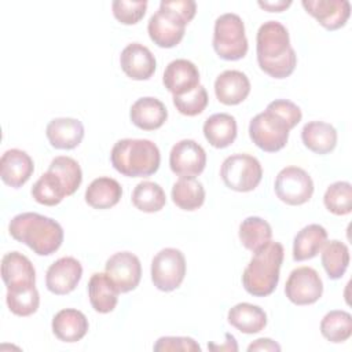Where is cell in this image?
Masks as SVG:
<instances>
[{"instance_id": "1", "label": "cell", "mask_w": 352, "mask_h": 352, "mask_svg": "<svg viewBox=\"0 0 352 352\" xmlns=\"http://www.w3.org/2000/svg\"><path fill=\"white\" fill-rule=\"evenodd\" d=\"M256 54L260 69L274 78L289 77L297 65L287 29L278 21L264 22L256 36Z\"/></svg>"}, {"instance_id": "2", "label": "cell", "mask_w": 352, "mask_h": 352, "mask_svg": "<svg viewBox=\"0 0 352 352\" xmlns=\"http://www.w3.org/2000/svg\"><path fill=\"white\" fill-rule=\"evenodd\" d=\"M8 232L38 256L55 253L63 242L62 226L56 220L34 212L14 216L8 224Z\"/></svg>"}, {"instance_id": "3", "label": "cell", "mask_w": 352, "mask_h": 352, "mask_svg": "<svg viewBox=\"0 0 352 352\" xmlns=\"http://www.w3.org/2000/svg\"><path fill=\"white\" fill-rule=\"evenodd\" d=\"M242 274L245 290L254 297L270 296L278 286L279 271L283 261V246L270 241L256 252Z\"/></svg>"}, {"instance_id": "4", "label": "cell", "mask_w": 352, "mask_h": 352, "mask_svg": "<svg viewBox=\"0 0 352 352\" xmlns=\"http://www.w3.org/2000/svg\"><path fill=\"white\" fill-rule=\"evenodd\" d=\"M111 165L128 177H147L155 173L161 164L160 148L148 139H121L110 153Z\"/></svg>"}, {"instance_id": "5", "label": "cell", "mask_w": 352, "mask_h": 352, "mask_svg": "<svg viewBox=\"0 0 352 352\" xmlns=\"http://www.w3.org/2000/svg\"><path fill=\"white\" fill-rule=\"evenodd\" d=\"M213 48L224 60L242 59L248 52L245 23L238 14L226 12L214 21Z\"/></svg>"}, {"instance_id": "6", "label": "cell", "mask_w": 352, "mask_h": 352, "mask_svg": "<svg viewBox=\"0 0 352 352\" xmlns=\"http://www.w3.org/2000/svg\"><path fill=\"white\" fill-rule=\"evenodd\" d=\"M292 126L276 113L265 109L254 116L249 122V136L252 142L267 153L282 150L287 140Z\"/></svg>"}, {"instance_id": "7", "label": "cell", "mask_w": 352, "mask_h": 352, "mask_svg": "<svg viewBox=\"0 0 352 352\" xmlns=\"http://www.w3.org/2000/svg\"><path fill=\"white\" fill-rule=\"evenodd\" d=\"M220 176L228 188L239 192H248L253 191L260 184L263 168L256 157L238 153L223 161Z\"/></svg>"}, {"instance_id": "8", "label": "cell", "mask_w": 352, "mask_h": 352, "mask_svg": "<svg viewBox=\"0 0 352 352\" xmlns=\"http://www.w3.org/2000/svg\"><path fill=\"white\" fill-rule=\"evenodd\" d=\"M187 19L172 10L166 0L160 3V8L153 14L147 23V32L154 44L161 48L176 47L184 37Z\"/></svg>"}, {"instance_id": "9", "label": "cell", "mask_w": 352, "mask_h": 352, "mask_svg": "<svg viewBox=\"0 0 352 352\" xmlns=\"http://www.w3.org/2000/svg\"><path fill=\"white\" fill-rule=\"evenodd\" d=\"M186 275L184 254L175 248L160 250L151 261V280L161 292L177 289Z\"/></svg>"}, {"instance_id": "10", "label": "cell", "mask_w": 352, "mask_h": 352, "mask_svg": "<svg viewBox=\"0 0 352 352\" xmlns=\"http://www.w3.org/2000/svg\"><path fill=\"white\" fill-rule=\"evenodd\" d=\"M274 190L282 202L297 206L311 199L314 194V182L302 168L286 166L276 175Z\"/></svg>"}, {"instance_id": "11", "label": "cell", "mask_w": 352, "mask_h": 352, "mask_svg": "<svg viewBox=\"0 0 352 352\" xmlns=\"http://www.w3.org/2000/svg\"><path fill=\"white\" fill-rule=\"evenodd\" d=\"M323 293V282L311 267L293 270L285 285L286 297L296 305H309L316 302Z\"/></svg>"}, {"instance_id": "12", "label": "cell", "mask_w": 352, "mask_h": 352, "mask_svg": "<svg viewBox=\"0 0 352 352\" xmlns=\"http://www.w3.org/2000/svg\"><path fill=\"white\" fill-rule=\"evenodd\" d=\"M206 165L204 147L192 139H183L173 144L169 153L170 170L180 177H195L201 175Z\"/></svg>"}, {"instance_id": "13", "label": "cell", "mask_w": 352, "mask_h": 352, "mask_svg": "<svg viewBox=\"0 0 352 352\" xmlns=\"http://www.w3.org/2000/svg\"><path fill=\"white\" fill-rule=\"evenodd\" d=\"M104 271L120 293H128L138 287L142 278V264L131 252H117L106 261Z\"/></svg>"}, {"instance_id": "14", "label": "cell", "mask_w": 352, "mask_h": 352, "mask_svg": "<svg viewBox=\"0 0 352 352\" xmlns=\"http://www.w3.org/2000/svg\"><path fill=\"white\" fill-rule=\"evenodd\" d=\"M81 276L82 267L77 258L72 256L60 257L48 267L45 274V286L56 296L69 294L76 289Z\"/></svg>"}, {"instance_id": "15", "label": "cell", "mask_w": 352, "mask_h": 352, "mask_svg": "<svg viewBox=\"0 0 352 352\" xmlns=\"http://www.w3.org/2000/svg\"><path fill=\"white\" fill-rule=\"evenodd\" d=\"M301 4L327 30L342 28L351 15L348 0H302Z\"/></svg>"}, {"instance_id": "16", "label": "cell", "mask_w": 352, "mask_h": 352, "mask_svg": "<svg viewBox=\"0 0 352 352\" xmlns=\"http://www.w3.org/2000/svg\"><path fill=\"white\" fill-rule=\"evenodd\" d=\"M122 72L132 80H148L157 67V60L153 52L140 43L128 44L120 55Z\"/></svg>"}, {"instance_id": "17", "label": "cell", "mask_w": 352, "mask_h": 352, "mask_svg": "<svg viewBox=\"0 0 352 352\" xmlns=\"http://www.w3.org/2000/svg\"><path fill=\"white\" fill-rule=\"evenodd\" d=\"M199 78V70L191 60L175 59L165 67L162 82L173 96H177L197 88Z\"/></svg>"}, {"instance_id": "18", "label": "cell", "mask_w": 352, "mask_h": 352, "mask_svg": "<svg viewBox=\"0 0 352 352\" xmlns=\"http://www.w3.org/2000/svg\"><path fill=\"white\" fill-rule=\"evenodd\" d=\"M34 164L32 157L19 148L7 150L0 160V176L1 180L12 187H22L33 175Z\"/></svg>"}, {"instance_id": "19", "label": "cell", "mask_w": 352, "mask_h": 352, "mask_svg": "<svg viewBox=\"0 0 352 352\" xmlns=\"http://www.w3.org/2000/svg\"><path fill=\"white\" fill-rule=\"evenodd\" d=\"M1 278L7 289L33 286L36 283V270L25 254L8 252L1 258Z\"/></svg>"}, {"instance_id": "20", "label": "cell", "mask_w": 352, "mask_h": 352, "mask_svg": "<svg viewBox=\"0 0 352 352\" xmlns=\"http://www.w3.org/2000/svg\"><path fill=\"white\" fill-rule=\"evenodd\" d=\"M250 92V81L243 72L224 70L214 81V94L220 103L235 106L242 103Z\"/></svg>"}, {"instance_id": "21", "label": "cell", "mask_w": 352, "mask_h": 352, "mask_svg": "<svg viewBox=\"0 0 352 352\" xmlns=\"http://www.w3.org/2000/svg\"><path fill=\"white\" fill-rule=\"evenodd\" d=\"M45 135L50 144L58 150H72L84 138V125L77 118L59 117L48 122Z\"/></svg>"}, {"instance_id": "22", "label": "cell", "mask_w": 352, "mask_h": 352, "mask_svg": "<svg viewBox=\"0 0 352 352\" xmlns=\"http://www.w3.org/2000/svg\"><path fill=\"white\" fill-rule=\"evenodd\" d=\"M129 118L135 126L143 131H154L165 124L168 110L160 99L143 96L131 106Z\"/></svg>"}, {"instance_id": "23", "label": "cell", "mask_w": 352, "mask_h": 352, "mask_svg": "<svg viewBox=\"0 0 352 352\" xmlns=\"http://www.w3.org/2000/svg\"><path fill=\"white\" fill-rule=\"evenodd\" d=\"M52 333L63 342H77L88 333L87 316L74 308H65L52 318Z\"/></svg>"}, {"instance_id": "24", "label": "cell", "mask_w": 352, "mask_h": 352, "mask_svg": "<svg viewBox=\"0 0 352 352\" xmlns=\"http://www.w3.org/2000/svg\"><path fill=\"white\" fill-rule=\"evenodd\" d=\"M118 289L104 272H95L88 282V297L92 308L99 314L114 311L118 302Z\"/></svg>"}, {"instance_id": "25", "label": "cell", "mask_w": 352, "mask_h": 352, "mask_svg": "<svg viewBox=\"0 0 352 352\" xmlns=\"http://www.w3.org/2000/svg\"><path fill=\"white\" fill-rule=\"evenodd\" d=\"M236 121L228 113H216L204 122V136L216 148H226L236 139Z\"/></svg>"}, {"instance_id": "26", "label": "cell", "mask_w": 352, "mask_h": 352, "mask_svg": "<svg viewBox=\"0 0 352 352\" xmlns=\"http://www.w3.org/2000/svg\"><path fill=\"white\" fill-rule=\"evenodd\" d=\"M304 146L316 154H329L337 146L336 128L324 121H309L301 129Z\"/></svg>"}, {"instance_id": "27", "label": "cell", "mask_w": 352, "mask_h": 352, "mask_svg": "<svg viewBox=\"0 0 352 352\" xmlns=\"http://www.w3.org/2000/svg\"><path fill=\"white\" fill-rule=\"evenodd\" d=\"M227 320L231 326L245 334H254L267 326V314L258 305L239 302L230 308Z\"/></svg>"}, {"instance_id": "28", "label": "cell", "mask_w": 352, "mask_h": 352, "mask_svg": "<svg viewBox=\"0 0 352 352\" xmlns=\"http://www.w3.org/2000/svg\"><path fill=\"white\" fill-rule=\"evenodd\" d=\"M121 197V184L107 176L92 180L85 190V202L94 209H110L120 202Z\"/></svg>"}, {"instance_id": "29", "label": "cell", "mask_w": 352, "mask_h": 352, "mask_svg": "<svg viewBox=\"0 0 352 352\" xmlns=\"http://www.w3.org/2000/svg\"><path fill=\"white\" fill-rule=\"evenodd\" d=\"M327 241V231L320 224H308L301 228L293 241V258L304 261L314 258Z\"/></svg>"}, {"instance_id": "30", "label": "cell", "mask_w": 352, "mask_h": 352, "mask_svg": "<svg viewBox=\"0 0 352 352\" xmlns=\"http://www.w3.org/2000/svg\"><path fill=\"white\" fill-rule=\"evenodd\" d=\"M172 201L183 210H197L205 202V188L195 177H180L172 186Z\"/></svg>"}, {"instance_id": "31", "label": "cell", "mask_w": 352, "mask_h": 352, "mask_svg": "<svg viewBox=\"0 0 352 352\" xmlns=\"http://www.w3.org/2000/svg\"><path fill=\"white\" fill-rule=\"evenodd\" d=\"M238 234L242 245L248 250L256 252L271 241L272 228L267 220L258 216H249L239 224Z\"/></svg>"}, {"instance_id": "32", "label": "cell", "mask_w": 352, "mask_h": 352, "mask_svg": "<svg viewBox=\"0 0 352 352\" xmlns=\"http://www.w3.org/2000/svg\"><path fill=\"white\" fill-rule=\"evenodd\" d=\"M322 265L330 279H340L349 265V249L337 239L326 241L322 248Z\"/></svg>"}, {"instance_id": "33", "label": "cell", "mask_w": 352, "mask_h": 352, "mask_svg": "<svg viewBox=\"0 0 352 352\" xmlns=\"http://www.w3.org/2000/svg\"><path fill=\"white\" fill-rule=\"evenodd\" d=\"M132 204L136 209L154 213L160 212L166 204V195L162 187L154 182H140L132 191Z\"/></svg>"}, {"instance_id": "34", "label": "cell", "mask_w": 352, "mask_h": 352, "mask_svg": "<svg viewBox=\"0 0 352 352\" xmlns=\"http://www.w3.org/2000/svg\"><path fill=\"white\" fill-rule=\"evenodd\" d=\"M322 336L334 344L344 342L352 336V316L342 309L327 312L320 322Z\"/></svg>"}, {"instance_id": "35", "label": "cell", "mask_w": 352, "mask_h": 352, "mask_svg": "<svg viewBox=\"0 0 352 352\" xmlns=\"http://www.w3.org/2000/svg\"><path fill=\"white\" fill-rule=\"evenodd\" d=\"M32 197L41 205L55 206L60 204L62 199L67 195L60 179L55 173L47 170L33 184Z\"/></svg>"}, {"instance_id": "36", "label": "cell", "mask_w": 352, "mask_h": 352, "mask_svg": "<svg viewBox=\"0 0 352 352\" xmlns=\"http://www.w3.org/2000/svg\"><path fill=\"white\" fill-rule=\"evenodd\" d=\"M48 170L55 173L60 179L67 197L73 195L82 182V170L78 162L67 155L55 157L51 161Z\"/></svg>"}, {"instance_id": "37", "label": "cell", "mask_w": 352, "mask_h": 352, "mask_svg": "<svg viewBox=\"0 0 352 352\" xmlns=\"http://www.w3.org/2000/svg\"><path fill=\"white\" fill-rule=\"evenodd\" d=\"M6 301L8 309L16 316H30L40 305V294L36 286H23L15 289H7Z\"/></svg>"}, {"instance_id": "38", "label": "cell", "mask_w": 352, "mask_h": 352, "mask_svg": "<svg viewBox=\"0 0 352 352\" xmlns=\"http://www.w3.org/2000/svg\"><path fill=\"white\" fill-rule=\"evenodd\" d=\"M323 204L329 212L345 216L352 212V186L349 182H336L330 184L323 195Z\"/></svg>"}, {"instance_id": "39", "label": "cell", "mask_w": 352, "mask_h": 352, "mask_svg": "<svg viewBox=\"0 0 352 352\" xmlns=\"http://www.w3.org/2000/svg\"><path fill=\"white\" fill-rule=\"evenodd\" d=\"M208 102L209 98L206 88L201 84L184 95L173 96V104L176 110L187 117H195L201 114L206 109Z\"/></svg>"}, {"instance_id": "40", "label": "cell", "mask_w": 352, "mask_h": 352, "mask_svg": "<svg viewBox=\"0 0 352 352\" xmlns=\"http://www.w3.org/2000/svg\"><path fill=\"white\" fill-rule=\"evenodd\" d=\"M114 18L124 25L138 23L146 14L147 1L146 0H114L111 4Z\"/></svg>"}, {"instance_id": "41", "label": "cell", "mask_w": 352, "mask_h": 352, "mask_svg": "<svg viewBox=\"0 0 352 352\" xmlns=\"http://www.w3.org/2000/svg\"><path fill=\"white\" fill-rule=\"evenodd\" d=\"M154 351L160 352V351H182V352H201V346L199 344L191 338V337H172V336H166V337H160L154 346Z\"/></svg>"}, {"instance_id": "42", "label": "cell", "mask_w": 352, "mask_h": 352, "mask_svg": "<svg viewBox=\"0 0 352 352\" xmlns=\"http://www.w3.org/2000/svg\"><path fill=\"white\" fill-rule=\"evenodd\" d=\"M267 109L272 110L274 113L280 116L292 126V129L302 118V113H301L300 107L296 103H293L292 100H287V99H275L271 103H268Z\"/></svg>"}, {"instance_id": "43", "label": "cell", "mask_w": 352, "mask_h": 352, "mask_svg": "<svg viewBox=\"0 0 352 352\" xmlns=\"http://www.w3.org/2000/svg\"><path fill=\"white\" fill-rule=\"evenodd\" d=\"M248 351H280V345L271 338H258L248 346Z\"/></svg>"}, {"instance_id": "44", "label": "cell", "mask_w": 352, "mask_h": 352, "mask_svg": "<svg viewBox=\"0 0 352 352\" xmlns=\"http://www.w3.org/2000/svg\"><path fill=\"white\" fill-rule=\"evenodd\" d=\"M258 6L270 12H282L285 11L287 7L292 6V1L287 0H278V1H258Z\"/></svg>"}, {"instance_id": "45", "label": "cell", "mask_w": 352, "mask_h": 352, "mask_svg": "<svg viewBox=\"0 0 352 352\" xmlns=\"http://www.w3.org/2000/svg\"><path fill=\"white\" fill-rule=\"evenodd\" d=\"M227 336V338H228V342L226 344V345H213V344H209L208 346L210 348V349H214V351H223V349H228V351H238V345H236V342H235V338H234V336H231V334H226Z\"/></svg>"}]
</instances>
